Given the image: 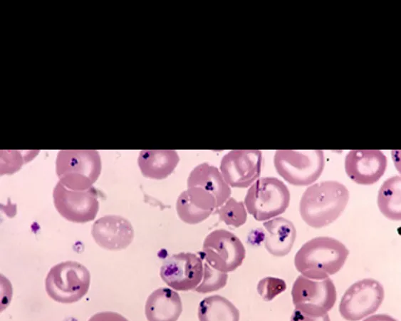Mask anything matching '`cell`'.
Instances as JSON below:
<instances>
[{
  "mask_svg": "<svg viewBox=\"0 0 401 321\" xmlns=\"http://www.w3.org/2000/svg\"><path fill=\"white\" fill-rule=\"evenodd\" d=\"M349 191L337 180H325L308 186L303 192L299 212L304 222L321 228L336 220L346 207Z\"/></svg>",
  "mask_w": 401,
  "mask_h": 321,
  "instance_id": "obj_1",
  "label": "cell"
},
{
  "mask_svg": "<svg viewBox=\"0 0 401 321\" xmlns=\"http://www.w3.org/2000/svg\"><path fill=\"white\" fill-rule=\"evenodd\" d=\"M348 255V249L338 240L318 236L302 245L295 255L294 265L304 277L323 280L338 272Z\"/></svg>",
  "mask_w": 401,
  "mask_h": 321,
  "instance_id": "obj_2",
  "label": "cell"
},
{
  "mask_svg": "<svg viewBox=\"0 0 401 321\" xmlns=\"http://www.w3.org/2000/svg\"><path fill=\"white\" fill-rule=\"evenodd\" d=\"M101 171V160L96 150H60L56 159L59 181L72 190L92 187Z\"/></svg>",
  "mask_w": 401,
  "mask_h": 321,
  "instance_id": "obj_3",
  "label": "cell"
},
{
  "mask_svg": "<svg viewBox=\"0 0 401 321\" xmlns=\"http://www.w3.org/2000/svg\"><path fill=\"white\" fill-rule=\"evenodd\" d=\"M90 274L83 264L67 260L53 265L48 271L45 287L48 295L61 303H73L88 292Z\"/></svg>",
  "mask_w": 401,
  "mask_h": 321,
  "instance_id": "obj_4",
  "label": "cell"
},
{
  "mask_svg": "<svg viewBox=\"0 0 401 321\" xmlns=\"http://www.w3.org/2000/svg\"><path fill=\"white\" fill-rule=\"evenodd\" d=\"M290 192L286 185L276 177L256 180L244 198L247 211L259 221L283 213L288 207Z\"/></svg>",
  "mask_w": 401,
  "mask_h": 321,
  "instance_id": "obj_5",
  "label": "cell"
},
{
  "mask_svg": "<svg viewBox=\"0 0 401 321\" xmlns=\"http://www.w3.org/2000/svg\"><path fill=\"white\" fill-rule=\"evenodd\" d=\"M277 173L295 185H308L321 175L325 156L321 150H277L274 156Z\"/></svg>",
  "mask_w": 401,
  "mask_h": 321,
  "instance_id": "obj_6",
  "label": "cell"
},
{
  "mask_svg": "<svg viewBox=\"0 0 401 321\" xmlns=\"http://www.w3.org/2000/svg\"><path fill=\"white\" fill-rule=\"evenodd\" d=\"M295 309L311 316H323L333 307L337 298L335 286L328 277L312 280L300 275L291 288Z\"/></svg>",
  "mask_w": 401,
  "mask_h": 321,
  "instance_id": "obj_7",
  "label": "cell"
},
{
  "mask_svg": "<svg viewBox=\"0 0 401 321\" xmlns=\"http://www.w3.org/2000/svg\"><path fill=\"white\" fill-rule=\"evenodd\" d=\"M202 255L211 267L227 273L242 264L246 249L235 234L224 229H216L204 238Z\"/></svg>",
  "mask_w": 401,
  "mask_h": 321,
  "instance_id": "obj_8",
  "label": "cell"
},
{
  "mask_svg": "<svg viewBox=\"0 0 401 321\" xmlns=\"http://www.w3.org/2000/svg\"><path fill=\"white\" fill-rule=\"evenodd\" d=\"M384 297V288L379 281L373 278L360 280L344 292L339 312L347 321H359L376 312Z\"/></svg>",
  "mask_w": 401,
  "mask_h": 321,
  "instance_id": "obj_9",
  "label": "cell"
},
{
  "mask_svg": "<svg viewBox=\"0 0 401 321\" xmlns=\"http://www.w3.org/2000/svg\"><path fill=\"white\" fill-rule=\"evenodd\" d=\"M53 198L58 212L75 223L93 220L99 209L98 192L93 186L85 190H72L58 181L53 188Z\"/></svg>",
  "mask_w": 401,
  "mask_h": 321,
  "instance_id": "obj_10",
  "label": "cell"
},
{
  "mask_svg": "<svg viewBox=\"0 0 401 321\" xmlns=\"http://www.w3.org/2000/svg\"><path fill=\"white\" fill-rule=\"evenodd\" d=\"M204 259L193 253L181 252L166 258L160 267V275L169 287L178 291L194 290L204 273Z\"/></svg>",
  "mask_w": 401,
  "mask_h": 321,
  "instance_id": "obj_11",
  "label": "cell"
},
{
  "mask_svg": "<svg viewBox=\"0 0 401 321\" xmlns=\"http://www.w3.org/2000/svg\"><path fill=\"white\" fill-rule=\"evenodd\" d=\"M262 161L259 150H232L222 157L220 170L229 185L246 188L260 176Z\"/></svg>",
  "mask_w": 401,
  "mask_h": 321,
  "instance_id": "obj_12",
  "label": "cell"
},
{
  "mask_svg": "<svg viewBox=\"0 0 401 321\" xmlns=\"http://www.w3.org/2000/svg\"><path fill=\"white\" fill-rule=\"evenodd\" d=\"M387 158L380 150H351L345 158V170L349 178L361 185L376 183L384 174Z\"/></svg>",
  "mask_w": 401,
  "mask_h": 321,
  "instance_id": "obj_13",
  "label": "cell"
},
{
  "mask_svg": "<svg viewBox=\"0 0 401 321\" xmlns=\"http://www.w3.org/2000/svg\"><path fill=\"white\" fill-rule=\"evenodd\" d=\"M91 234L103 248L118 250L126 248L132 241L134 230L131 223L118 215H106L96 220Z\"/></svg>",
  "mask_w": 401,
  "mask_h": 321,
  "instance_id": "obj_14",
  "label": "cell"
},
{
  "mask_svg": "<svg viewBox=\"0 0 401 321\" xmlns=\"http://www.w3.org/2000/svg\"><path fill=\"white\" fill-rule=\"evenodd\" d=\"M217 209L215 198L200 187H189L182 191L176 202L179 218L188 224H197Z\"/></svg>",
  "mask_w": 401,
  "mask_h": 321,
  "instance_id": "obj_15",
  "label": "cell"
},
{
  "mask_svg": "<svg viewBox=\"0 0 401 321\" xmlns=\"http://www.w3.org/2000/svg\"><path fill=\"white\" fill-rule=\"evenodd\" d=\"M182 309L178 292L169 287H160L148 296L145 313L147 321H177Z\"/></svg>",
  "mask_w": 401,
  "mask_h": 321,
  "instance_id": "obj_16",
  "label": "cell"
},
{
  "mask_svg": "<svg viewBox=\"0 0 401 321\" xmlns=\"http://www.w3.org/2000/svg\"><path fill=\"white\" fill-rule=\"evenodd\" d=\"M187 184V188L200 187L211 193L216 199L217 209L231 195V188L219 170L206 162L197 165L191 170Z\"/></svg>",
  "mask_w": 401,
  "mask_h": 321,
  "instance_id": "obj_17",
  "label": "cell"
},
{
  "mask_svg": "<svg viewBox=\"0 0 401 321\" xmlns=\"http://www.w3.org/2000/svg\"><path fill=\"white\" fill-rule=\"evenodd\" d=\"M263 225L266 230L264 245L267 251L277 257L287 255L296 237L293 223L283 217H277L264 222Z\"/></svg>",
  "mask_w": 401,
  "mask_h": 321,
  "instance_id": "obj_18",
  "label": "cell"
},
{
  "mask_svg": "<svg viewBox=\"0 0 401 321\" xmlns=\"http://www.w3.org/2000/svg\"><path fill=\"white\" fill-rule=\"evenodd\" d=\"M179 160V155L174 150H142L137 163L144 176L164 179L174 171Z\"/></svg>",
  "mask_w": 401,
  "mask_h": 321,
  "instance_id": "obj_19",
  "label": "cell"
},
{
  "mask_svg": "<svg viewBox=\"0 0 401 321\" xmlns=\"http://www.w3.org/2000/svg\"><path fill=\"white\" fill-rule=\"evenodd\" d=\"M199 321H239L237 307L226 297L214 295L204 297L197 310Z\"/></svg>",
  "mask_w": 401,
  "mask_h": 321,
  "instance_id": "obj_20",
  "label": "cell"
},
{
  "mask_svg": "<svg viewBox=\"0 0 401 321\" xmlns=\"http://www.w3.org/2000/svg\"><path fill=\"white\" fill-rule=\"evenodd\" d=\"M400 185V176H392L383 182L377 194L380 210L386 218L393 220L401 219Z\"/></svg>",
  "mask_w": 401,
  "mask_h": 321,
  "instance_id": "obj_21",
  "label": "cell"
},
{
  "mask_svg": "<svg viewBox=\"0 0 401 321\" xmlns=\"http://www.w3.org/2000/svg\"><path fill=\"white\" fill-rule=\"evenodd\" d=\"M216 210L219 219L227 225L239 227L246 221L247 213L244 203L236 200L233 197H229Z\"/></svg>",
  "mask_w": 401,
  "mask_h": 321,
  "instance_id": "obj_22",
  "label": "cell"
},
{
  "mask_svg": "<svg viewBox=\"0 0 401 321\" xmlns=\"http://www.w3.org/2000/svg\"><path fill=\"white\" fill-rule=\"evenodd\" d=\"M228 279L226 272L219 271L204 262L203 277L199 285L194 290L199 293H208L223 288Z\"/></svg>",
  "mask_w": 401,
  "mask_h": 321,
  "instance_id": "obj_23",
  "label": "cell"
},
{
  "mask_svg": "<svg viewBox=\"0 0 401 321\" xmlns=\"http://www.w3.org/2000/svg\"><path fill=\"white\" fill-rule=\"evenodd\" d=\"M286 289V283L283 279L269 276L261 279L256 287L259 295L266 302L272 300Z\"/></svg>",
  "mask_w": 401,
  "mask_h": 321,
  "instance_id": "obj_24",
  "label": "cell"
},
{
  "mask_svg": "<svg viewBox=\"0 0 401 321\" xmlns=\"http://www.w3.org/2000/svg\"><path fill=\"white\" fill-rule=\"evenodd\" d=\"M88 321H129L122 315L111 311L95 313Z\"/></svg>",
  "mask_w": 401,
  "mask_h": 321,
  "instance_id": "obj_25",
  "label": "cell"
},
{
  "mask_svg": "<svg viewBox=\"0 0 401 321\" xmlns=\"http://www.w3.org/2000/svg\"><path fill=\"white\" fill-rule=\"evenodd\" d=\"M290 321H330V319L328 314L318 317L311 316L294 309L291 314Z\"/></svg>",
  "mask_w": 401,
  "mask_h": 321,
  "instance_id": "obj_26",
  "label": "cell"
},
{
  "mask_svg": "<svg viewBox=\"0 0 401 321\" xmlns=\"http://www.w3.org/2000/svg\"><path fill=\"white\" fill-rule=\"evenodd\" d=\"M363 321H397V320L389 315L377 314L366 317Z\"/></svg>",
  "mask_w": 401,
  "mask_h": 321,
  "instance_id": "obj_27",
  "label": "cell"
}]
</instances>
